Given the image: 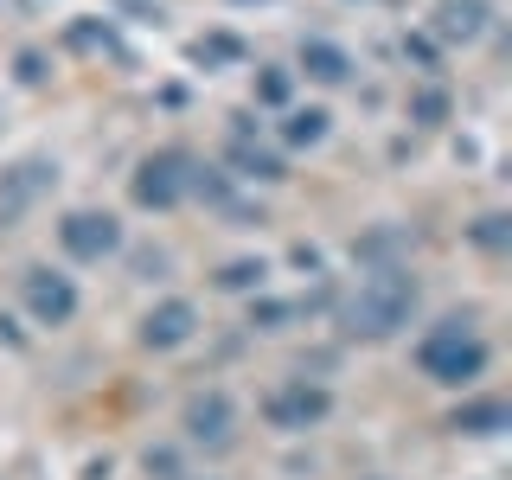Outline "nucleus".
Masks as SVG:
<instances>
[{
    "label": "nucleus",
    "mask_w": 512,
    "mask_h": 480,
    "mask_svg": "<svg viewBox=\"0 0 512 480\" xmlns=\"http://www.w3.org/2000/svg\"><path fill=\"white\" fill-rule=\"evenodd\" d=\"M301 71L314 77V84H327V90H340L346 77H352V58L340 52L333 39H301Z\"/></svg>",
    "instance_id": "11"
},
{
    "label": "nucleus",
    "mask_w": 512,
    "mask_h": 480,
    "mask_svg": "<svg viewBox=\"0 0 512 480\" xmlns=\"http://www.w3.org/2000/svg\"><path fill=\"white\" fill-rule=\"evenodd\" d=\"M231 167L237 180H282V160L269 148H250V141H231Z\"/></svg>",
    "instance_id": "13"
},
{
    "label": "nucleus",
    "mask_w": 512,
    "mask_h": 480,
    "mask_svg": "<svg viewBox=\"0 0 512 480\" xmlns=\"http://www.w3.org/2000/svg\"><path fill=\"white\" fill-rule=\"evenodd\" d=\"M20 295H26V308H32L39 327H64V320L77 314V288H71V276H58V269H26Z\"/></svg>",
    "instance_id": "7"
},
{
    "label": "nucleus",
    "mask_w": 512,
    "mask_h": 480,
    "mask_svg": "<svg viewBox=\"0 0 512 480\" xmlns=\"http://www.w3.org/2000/svg\"><path fill=\"white\" fill-rule=\"evenodd\" d=\"M416 276L410 269H397V263H378L372 276L359 282V295L340 308V327L352 333V340H391L397 327H410V314H416Z\"/></svg>",
    "instance_id": "1"
},
{
    "label": "nucleus",
    "mask_w": 512,
    "mask_h": 480,
    "mask_svg": "<svg viewBox=\"0 0 512 480\" xmlns=\"http://www.w3.org/2000/svg\"><path fill=\"white\" fill-rule=\"evenodd\" d=\"M256 103L282 109L288 103V71H263V77H256Z\"/></svg>",
    "instance_id": "18"
},
{
    "label": "nucleus",
    "mask_w": 512,
    "mask_h": 480,
    "mask_svg": "<svg viewBox=\"0 0 512 480\" xmlns=\"http://www.w3.org/2000/svg\"><path fill=\"white\" fill-rule=\"evenodd\" d=\"M487 340L474 333V314H448L436 333H423L416 340V372L436 378V384H474L487 372Z\"/></svg>",
    "instance_id": "2"
},
{
    "label": "nucleus",
    "mask_w": 512,
    "mask_h": 480,
    "mask_svg": "<svg viewBox=\"0 0 512 480\" xmlns=\"http://www.w3.org/2000/svg\"><path fill=\"white\" fill-rule=\"evenodd\" d=\"M58 244H64V256H77V263H103V256L122 250V224L109 212H71L58 224Z\"/></svg>",
    "instance_id": "6"
},
{
    "label": "nucleus",
    "mask_w": 512,
    "mask_h": 480,
    "mask_svg": "<svg viewBox=\"0 0 512 480\" xmlns=\"http://www.w3.org/2000/svg\"><path fill=\"white\" fill-rule=\"evenodd\" d=\"M506 224H512L506 212H487V218H480V224H474V244H480V250H506V237H512V231H506Z\"/></svg>",
    "instance_id": "16"
},
{
    "label": "nucleus",
    "mask_w": 512,
    "mask_h": 480,
    "mask_svg": "<svg viewBox=\"0 0 512 480\" xmlns=\"http://www.w3.org/2000/svg\"><path fill=\"white\" fill-rule=\"evenodd\" d=\"M263 276H269V269H263V256H244V263H231V269L218 276V288H237V295H244V288H256Z\"/></svg>",
    "instance_id": "15"
},
{
    "label": "nucleus",
    "mask_w": 512,
    "mask_h": 480,
    "mask_svg": "<svg viewBox=\"0 0 512 480\" xmlns=\"http://www.w3.org/2000/svg\"><path fill=\"white\" fill-rule=\"evenodd\" d=\"M410 116L423 122V128H436V122L448 116V96H442V90H423V96H416V103H410Z\"/></svg>",
    "instance_id": "17"
},
{
    "label": "nucleus",
    "mask_w": 512,
    "mask_h": 480,
    "mask_svg": "<svg viewBox=\"0 0 512 480\" xmlns=\"http://www.w3.org/2000/svg\"><path fill=\"white\" fill-rule=\"evenodd\" d=\"M506 423H512V410L500 404V397H480V404H461L455 416H448V429H461V436H500Z\"/></svg>",
    "instance_id": "12"
},
{
    "label": "nucleus",
    "mask_w": 512,
    "mask_h": 480,
    "mask_svg": "<svg viewBox=\"0 0 512 480\" xmlns=\"http://www.w3.org/2000/svg\"><path fill=\"white\" fill-rule=\"evenodd\" d=\"M282 141H288V148H314V141H327V109H288Z\"/></svg>",
    "instance_id": "14"
},
{
    "label": "nucleus",
    "mask_w": 512,
    "mask_h": 480,
    "mask_svg": "<svg viewBox=\"0 0 512 480\" xmlns=\"http://www.w3.org/2000/svg\"><path fill=\"white\" fill-rule=\"evenodd\" d=\"M148 474H160V480H180V455L173 448H148V461H141Z\"/></svg>",
    "instance_id": "19"
},
{
    "label": "nucleus",
    "mask_w": 512,
    "mask_h": 480,
    "mask_svg": "<svg viewBox=\"0 0 512 480\" xmlns=\"http://www.w3.org/2000/svg\"><path fill=\"white\" fill-rule=\"evenodd\" d=\"M327 410H333V397L320 391V384H308V378H288V384H276V391L263 397V423L282 429V436H301V429L327 423Z\"/></svg>",
    "instance_id": "3"
},
{
    "label": "nucleus",
    "mask_w": 512,
    "mask_h": 480,
    "mask_svg": "<svg viewBox=\"0 0 512 480\" xmlns=\"http://www.w3.org/2000/svg\"><path fill=\"white\" fill-rule=\"evenodd\" d=\"M186 186H192V154L180 148H160L141 160V173H135V205H148V212H167V205H180L186 199Z\"/></svg>",
    "instance_id": "4"
},
{
    "label": "nucleus",
    "mask_w": 512,
    "mask_h": 480,
    "mask_svg": "<svg viewBox=\"0 0 512 480\" xmlns=\"http://www.w3.org/2000/svg\"><path fill=\"white\" fill-rule=\"evenodd\" d=\"M487 20H493L487 0H442L436 7V39L442 45H474L480 32H487Z\"/></svg>",
    "instance_id": "10"
},
{
    "label": "nucleus",
    "mask_w": 512,
    "mask_h": 480,
    "mask_svg": "<svg viewBox=\"0 0 512 480\" xmlns=\"http://www.w3.org/2000/svg\"><path fill=\"white\" fill-rule=\"evenodd\" d=\"M192 333H199V308L192 301H160V308H148V320H141V346H154V352H173V346H186Z\"/></svg>",
    "instance_id": "8"
},
{
    "label": "nucleus",
    "mask_w": 512,
    "mask_h": 480,
    "mask_svg": "<svg viewBox=\"0 0 512 480\" xmlns=\"http://www.w3.org/2000/svg\"><path fill=\"white\" fill-rule=\"evenodd\" d=\"M180 429H186L192 448H231V442H237V404H231L224 391H199V397L186 404Z\"/></svg>",
    "instance_id": "5"
},
{
    "label": "nucleus",
    "mask_w": 512,
    "mask_h": 480,
    "mask_svg": "<svg viewBox=\"0 0 512 480\" xmlns=\"http://www.w3.org/2000/svg\"><path fill=\"white\" fill-rule=\"evenodd\" d=\"M20 84H45V58L39 52H20Z\"/></svg>",
    "instance_id": "20"
},
{
    "label": "nucleus",
    "mask_w": 512,
    "mask_h": 480,
    "mask_svg": "<svg viewBox=\"0 0 512 480\" xmlns=\"http://www.w3.org/2000/svg\"><path fill=\"white\" fill-rule=\"evenodd\" d=\"M52 180H58L52 160H20L13 173H0V224H13V218H20V212H26V205L39 199V192L52 186Z\"/></svg>",
    "instance_id": "9"
}]
</instances>
